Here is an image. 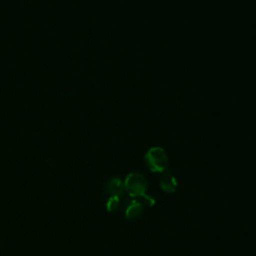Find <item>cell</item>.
<instances>
[{"label":"cell","mask_w":256,"mask_h":256,"mask_svg":"<svg viewBox=\"0 0 256 256\" xmlns=\"http://www.w3.org/2000/svg\"><path fill=\"white\" fill-rule=\"evenodd\" d=\"M144 160L146 166L152 172H164L169 164L167 153L160 146L149 148L144 156Z\"/></svg>","instance_id":"6da1fadb"},{"label":"cell","mask_w":256,"mask_h":256,"mask_svg":"<svg viewBox=\"0 0 256 256\" xmlns=\"http://www.w3.org/2000/svg\"><path fill=\"white\" fill-rule=\"evenodd\" d=\"M124 189L132 197H141L146 194L148 181L146 177L139 172L129 173L124 180Z\"/></svg>","instance_id":"7a4b0ae2"},{"label":"cell","mask_w":256,"mask_h":256,"mask_svg":"<svg viewBox=\"0 0 256 256\" xmlns=\"http://www.w3.org/2000/svg\"><path fill=\"white\" fill-rule=\"evenodd\" d=\"M161 189L166 193H174L177 189V179L171 170H165L159 180Z\"/></svg>","instance_id":"3957f363"},{"label":"cell","mask_w":256,"mask_h":256,"mask_svg":"<svg viewBox=\"0 0 256 256\" xmlns=\"http://www.w3.org/2000/svg\"><path fill=\"white\" fill-rule=\"evenodd\" d=\"M105 191L109 193L111 196L120 197L124 192V183L120 178L112 177L108 179L104 184Z\"/></svg>","instance_id":"277c9868"},{"label":"cell","mask_w":256,"mask_h":256,"mask_svg":"<svg viewBox=\"0 0 256 256\" xmlns=\"http://www.w3.org/2000/svg\"><path fill=\"white\" fill-rule=\"evenodd\" d=\"M143 212V203L140 200H132L126 207L125 216L129 220H135L141 216Z\"/></svg>","instance_id":"5b68a950"},{"label":"cell","mask_w":256,"mask_h":256,"mask_svg":"<svg viewBox=\"0 0 256 256\" xmlns=\"http://www.w3.org/2000/svg\"><path fill=\"white\" fill-rule=\"evenodd\" d=\"M120 205V199L117 196H111L107 202H106V209L109 212H114L119 208Z\"/></svg>","instance_id":"8992f818"}]
</instances>
